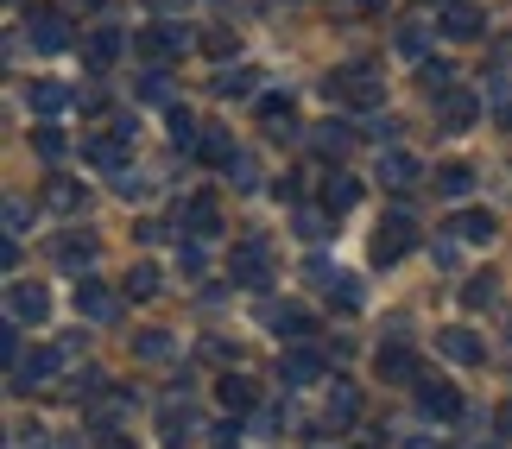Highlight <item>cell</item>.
<instances>
[{
    "label": "cell",
    "mask_w": 512,
    "mask_h": 449,
    "mask_svg": "<svg viewBox=\"0 0 512 449\" xmlns=\"http://www.w3.org/2000/svg\"><path fill=\"white\" fill-rule=\"evenodd\" d=\"M26 222H32L26 197H7V234H26Z\"/></svg>",
    "instance_id": "cell-46"
},
{
    "label": "cell",
    "mask_w": 512,
    "mask_h": 449,
    "mask_svg": "<svg viewBox=\"0 0 512 449\" xmlns=\"http://www.w3.org/2000/svg\"><path fill=\"white\" fill-rule=\"evenodd\" d=\"M133 355H140V361H165L171 336H165V329H146V336H133Z\"/></svg>",
    "instance_id": "cell-34"
},
{
    "label": "cell",
    "mask_w": 512,
    "mask_h": 449,
    "mask_svg": "<svg viewBox=\"0 0 512 449\" xmlns=\"http://www.w3.org/2000/svg\"><path fill=\"white\" fill-rule=\"evenodd\" d=\"M418 412L424 418H456L462 412V393L449 380H418Z\"/></svg>",
    "instance_id": "cell-11"
},
{
    "label": "cell",
    "mask_w": 512,
    "mask_h": 449,
    "mask_svg": "<svg viewBox=\"0 0 512 449\" xmlns=\"http://www.w3.org/2000/svg\"><path fill=\"white\" fill-rule=\"evenodd\" d=\"M329 298H336V310H361V285H354L348 272H336V285H329Z\"/></svg>",
    "instance_id": "cell-38"
},
{
    "label": "cell",
    "mask_w": 512,
    "mask_h": 449,
    "mask_svg": "<svg viewBox=\"0 0 512 449\" xmlns=\"http://www.w3.org/2000/svg\"><path fill=\"white\" fill-rule=\"evenodd\" d=\"M76 317H89V323H114L121 317V298H114L108 285H95V279H76Z\"/></svg>",
    "instance_id": "cell-7"
},
{
    "label": "cell",
    "mask_w": 512,
    "mask_h": 449,
    "mask_svg": "<svg viewBox=\"0 0 512 449\" xmlns=\"http://www.w3.org/2000/svg\"><path fill=\"white\" fill-rule=\"evenodd\" d=\"M310 146H317L323 159H342V152L354 146V127H348V121H323L317 133H310Z\"/></svg>",
    "instance_id": "cell-23"
},
{
    "label": "cell",
    "mask_w": 512,
    "mask_h": 449,
    "mask_svg": "<svg viewBox=\"0 0 512 449\" xmlns=\"http://www.w3.org/2000/svg\"><path fill=\"white\" fill-rule=\"evenodd\" d=\"M481 7H468V0H449L443 7V38H481Z\"/></svg>",
    "instance_id": "cell-19"
},
{
    "label": "cell",
    "mask_w": 512,
    "mask_h": 449,
    "mask_svg": "<svg viewBox=\"0 0 512 449\" xmlns=\"http://www.w3.org/2000/svg\"><path fill=\"white\" fill-rule=\"evenodd\" d=\"M222 405H228V412H253V380L222 374Z\"/></svg>",
    "instance_id": "cell-29"
},
{
    "label": "cell",
    "mask_w": 512,
    "mask_h": 449,
    "mask_svg": "<svg viewBox=\"0 0 512 449\" xmlns=\"http://www.w3.org/2000/svg\"><path fill=\"white\" fill-rule=\"evenodd\" d=\"M405 449H443V437H405Z\"/></svg>",
    "instance_id": "cell-51"
},
{
    "label": "cell",
    "mask_w": 512,
    "mask_h": 449,
    "mask_svg": "<svg viewBox=\"0 0 512 449\" xmlns=\"http://www.w3.org/2000/svg\"><path fill=\"white\" fill-rule=\"evenodd\" d=\"M0 355H7V374H13L19 361H26V342H19V317L0 323Z\"/></svg>",
    "instance_id": "cell-35"
},
{
    "label": "cell",
    "mask_w": 512,
    "mask_h": 449,
    "mask_svg": "<svg viewBox=\"0 0 512 449\" xmlns=\"http://www.w3.org/2000/svg\"><path fill=\"white\" fill-rule=\"evenodd\" d=\"M323 95H329V102H354V108H380L386 83H380L367 64H348V70H336V76H323Z\"/></svg>",
    "instance_id": "cell-1"
},
{
    "label": "cell",
    "mask_w": 512,
    "mask_h": 449,
    "mask_svg": "<svg viewBox=\"0 0 512 449\" xmlns=\"http://www.w3.org/2000/svg\"><path fill=\"white\" fill-rule=\"evenodd\" d=\"M367 133H373V140H380V146H392V140H399V121H373Z\"/></svg>",
    "instance_id": "cell-49"
},
{
    "label": "cell",
    "mask_w": 512,
    "mask_h": 449,
    "mask_svg": "<svg viewBox=\"0 0 512 449\" xmlns=\"http://www.w3.org/2000/svg\"><path fill=\"white\" fill-rule=\"evenodd\" d=\"M83 159H89V165H102V171H127V165H121V140H89V146H83Z\"/></svg>",
    "instance_id": "cell-31"
},
{
    "label": "cell",
    "mask_w": 512,
    "mask_h": 449,
    "mask_svg": "<svg viewBox=\"0 0 512 449\" xmlns=\"http://www.w3.org/2000/svg\"><path fill=\"white\" fill-rule=\"evenodd\" d=\"M127 298H140V304L159 298V266H133L127 272Z\"/></svg>",
    "instance_id": "cell-32"
},
{
    "label": "cell",
    "mask_w": 512,
    "mask_h": 449,
    "mask_svg": "<svg viewBox=\"0 0 512 449\" xmlns=\"http://www.w3.org/2000/svg\"><path fill=\"white\" fill-rule=\"evenodd\" d=\"M361 418V393H354V380H336L329 386V424H354Z\"/></svg>",
    "instance_id": "cell-24"
},
{
    "label": "cell",
    "mask_w": 512,
    "mask_h": 449,
    "mask_svg": "<svg viewBox=\"0 0 512 449\" xmlns=\"http://www.w3.org/2000/svg\"><path fill=\"white\" fill-rule=\"evenodd\" d=\"M228 272H234V285H247V291H260L266 279H272V247L253 234V241H241L234 247V260H228Z\"/></svg>",
    "instance_id": "cell-3"
},
{
    "label": "cell",
    "mask_w": 512,
    "mask_h": 449,
    "mask_svg": "<svg viewBox=\"0 0 512 449\" xmlns=\"http://www.w3.org/2000/svg\"><path fill=\"white\" fill-rule=\"evenodd\" d=\"M51 260H57V266H70V272L95 266V234H83V228H64V234L51 241Z\"/></svg>",
    "instance_id": "cell-10"
},
{
    "label": "cell",
    "mask_w": 512,
    "mask_h": 449,
    "mask_svg": "<svg viewBox=\"0 0 512 449\" xmlns=\"http://www.w3.org/2000/svg\"><path fill=\"white\" fill-rule=\"evenodd\" d=\"M418 178H424V171H418V159H411V152H399V146L380 152V184H386V190H411Z\"/></svg>",
    "instance_id": "cell-14"
},
{
    "label": "cell",
    "mask_w": 512,
    "mask_h": 449,
    "mask_svg": "<svg viewBox=\"0 0 512 449\" xmlns=\"http://www.w3.org/2000/svg\"><path fill=\"white\" fill-rule=\"evenodd\" d=\"M291 228H298L304 241H323V234H329V209H298V216H291Z\"/></svg>",
    "instance_id": "cell-37"
},
{
    "label": "cell",
    "mask_w": 512,
    "mask_h": 449,
    "mask_svg": "<svg viewBox=\"0 0 512 449\" xmlns=\"http://www.w3.org/2000/svg\"><path fill=\"white\" fill-rule=\"evenodd\" d=\"M64 361H70V348H32V355L13 367V380H7V386H13V393H32V386H45Z\"/></svg>",
    "instance_id": "cell-4"
},
{
    "label": "cell",
    "mask_w": 512,
    "mask_h": 449,
    "mask_svg": "<svg viewBox=\"0 0 512 449\" xmlns=\"http://www.w3.org/2000/svg\"><path fill=\"white\" fill-rule=\"evenodd\" d=\"M203 51H209V57H234V32H228V26H215V32L203 38Z\"/></svg>",
    "instance_id": "cell-45"
},
{
    "label": "cell",
    "mask_w": 512,
    "mask_h": 449,
    "mask_svg": "<svg viewBox=\"0 0 512 449\" xmlns=\"http://www.w3.org/2000/svg\"><path fill=\"white\" fill-rule=\"evenodd\" d=\"M228 178H234V190H253V184H260V171H253V159H247V152H234Z\"/></svg>",
    "instance_id": "cell-42"
},
{
    "label": "cell",
    "mask_w": 512,
    "mask_h": 449,
    "mask_svg": "<svg viewBox=\"0 0 512 449\" xmlns=\"http://www.w3.org/2000/svg\"><path fill=\"white\" fill-rule=\"evenodd\" d=\"M481 449H506V443H481Z\"/></svg>",
    "instance_id": "cell-53"
},
{
    "label": "cell",
    "mask_w": 512,
    "mask_h": 449,
    "mask_svg": "<svg viewBox=\"0 0 512 449\" xmlns=\"http://www.w3.org/2000/svg\"><path fill=\"white\" fill-rule=\"evenodd\" d=\"M26 102H32V114H57V108H70V89L64 83H32Z\"/></svg>",
    "instance_id": "cell-28"
},
{
    "label": "cell",
    "mask_w": 512,
    "mask_h": 449,
    "mask_svg": "<svg viewBox=\"0 0 512 449\" xmlns=\"http://www.w3.org/2000/svg\"><path fill=\"white\" fill-rule=\"evenodd\" d=\"M449 228H456V241H468V247H481V241H494V209H462V216L456 222H449Z\"/></svg>",
    "instance_id": "cell-20"
},
{
    "label": "cell",
    "mask_w": 512,
    "mask_h": 449,
    "mask_svg": "<svg viewBox=\"0 0 512 449\" xmlns=\"http://www.w3.org/2000/svg\"><path fill=\"white\" fill-rule=\"evenodd\" d=\"M487 108H494V121H500V127H512V89H506V83L487 89Z\"/></svg>",
    "instance_id": "cell-41"
},
{
    "label": "cell",
    "mask_w": 512,
    "mask_h": 449,
    "mask_svg": "<svg viewBox=\"0 0 512 449\" xmlns=\"http://www.w3.org/2000/svg\"><path fill=\"white\" fill-rule=\"evenodd\" d=\"M500 431H506V437H512V399H506V405H500Z\"/></svg>",
    "instance_id": "cell-52"
},
{
    "label": "cell",
    "mask_w": 512,
    "mask_h": 449,
    "mask_svg": "<svg viewBox=\"0 0 512 449\" xmlns=\"http://www.w3.org/2000/svg\"><path fill=\"white\" fill-rule=\"evenodd\" d=\"M487 298H494V272H481V279H468V285H462V304H468V310H481Z\"/></svg>",
    "instance_id": "cell-39"
},
{
    "label": "cell",
    "mask_w": 512,
    "mask_h": 449,
    "mask_svg": "<svg viewBox=\"0 0 512 449\" xmlns=\"http://www.w3.org/2000/svg\"><path fill=\"white\" fill-rule=\"evenodd\" d=\"M190 45H196V38L184 26H171V19H165V26H146L140 38H133V51H140L146 64H171V57H184Z\"/></svg>",
    "instance_id": "cell-2"
},
{
    "label": "cell",
    "mask_w": 512,
    "mask_h": 449,
    "mask_svg": "<svg viewBox=\"0 0 512 449\" xmlns=\"http://www.w3.org/2000/svg\"><path fill=\"white\" fill-rule=\"evenodd\" d=\"M411 241H418V228H411V216H386V222H380V234H373V260H380V266L405 260V253H411Z\"/></svg>",
    "instance_id": "cell-6"
},
{
    "label": "cell",
    "mask_w": 512,
    "mask_h": 449,
    "mask_svg": "<svg viewBox=\"0 0 512 449\" xmlns=\"http://www.w3.org/2000/svg\"><path fill=\"white\" fill-rule=\"evenodd\" d=\"M437 348H443L456 367H475V361H481V336H475V329H443Z\"/></svg>",
    "instance_id": "cell-21"
},
{
    "label": "cell",
    "mask_w": 512,
    "mask_h": 449,
    "mask_svg": "<svg viewBox=\"0 0 512 449\" xmlns=\"http://www.w3.org/2000/svg\"><path fill=\"white\" fill-rule=\"evenodd\" d=\"M475 114H481V102L468 89H443L437 95V127L443 133H468V127H475Z\"/></svg>",
    "instance_id": "cell-8"
},
{
    "label": "cell",
    "mask_w": 512,
    "mask_h": 449,
    "mask_svg": "<svg viewBox=\"0 0 512 449\" xmlns=\"http://www.w3.org/2000/svg\"><path fill=\"white\" fill-rule=\"evenodd\" d=\"M45 209H57V216H70V209H83V190H76L70 178H51V184H45Z\"/></svg>",
    "instance_id": "cell-27"
},
{
    "label": "cell",
    "mask_w": 512,
    "mask_h": 449,
    "mask_svg": "<svg viewBox=\"0 0 512 449\" xmlns=\"http://www.w3.org/2000/svg\"><path fill=\"white\" fill-rule=\"evenodd\" d=\"M102 437V449H133V437H121V431H95Z\"/></svg>",
    "instance_id": "cell-50"
},
{
    "label": "cell",
    "mask_w": 512,
    "mask_h": 449,
    "mask_svg": "<svg viewBox=\"0 0 512 449\" xmlns=\"http://www.w3.org/2000/svg\"><path fill=\"white\" fill-rule=\"evenodd\" d=\"M32 146H38V159H45V165H57V159L70 152V140H64L57 127H38V133H32Z\"/></svg>",
    "instance_id": "cell-33"
},
{
    "label": "cell",
    "mask_w": 512,
    "mask_h": 449,
    "mask_svg": "<svg viewBox=\"0 0 512 449\" xmlns=\"http://www.w3.org/2000/svg\"><path fill=\"white\" fill-rule=\"evenodd\" d=\"M253 76H260V70H222V76H215V95H222V102H247Z\"/></svg>",
    "instance_id": "cell-26"
},
{
    "label": "cell",
    "mask_w": 512,
    "mask_h": 449,
    "mask_svg": "<svg viewBox=\"0 0 512 449\" xmlns=\"http://www.w3.org/2000/svg\"><path fill=\"white\" fill-rule=\"evenodd\" d=\"M279 380H285V386H310V380H323V355H317V348H291V355L279 361Z\"/></svg>",
    "instance_id": "cell-15"
},
{
    "label": "cell",
    "mask_w": 512,
    "mask_h": 449,
    "mask_svg": "<svg viewBox=\"0 0 512 449\" xmlns=\"http://www.w3.org/2000/svg\"><path fill=\"white\" fill-rule=\"evenodd\" d=\"M177 266H184L190 279H203V241H177Z\"/></svg>",
    "instance_id": "cell-40"
},
{
    "label": "cell",
    "mask_w": 512,
    "mask_h": 449,
    "mask_svg": "<svg viewBox=\"0 0 512 449\" xmlns=\"http://www.w3.org/2000/svg\"><path fill=\"white\" fill-rule=\"evenodd\" d=\"M266 323H272V336H279V342H304V336H310V310H304V304L266 310Z\"/></svg>",
    "instance_id": "cell-16"
},
{
    "label": "cell",
    "mask_w": 512,
    "mask_h": 449,
    "mask_svg": "<svg viewBox=\"0 0 512 449\" xmlns=\"http://www.w3.org/2000/svg\"><path fill=\"white\" fill-rule=\"evenodd\" d=\"M354 203H361V184H354L348 171H329V178H323V209L342 216V209H354Z\"/></svg>",
    "instance_id": "cell-22"
},
{
    "label": "cell",
    "mask_w": 512,
    "mask_h": 449,
    "mask_svg": "<svg viewBox=\"0 0 512 449\" xmlns=\"http://www.w3.org/2000/svg\"><path fill=\"white\" fill-rule=\"evenodd\" d=\"M26 26H32V45H38V51H45V57L70 45V32H64V26H70V19H64V13H51V7H38V13L26 19Z\"/></svg>",
    "instance_id": "cell-13"
},
{
    "label": "cell",
    "mask_w": 512,
    "mask_h": 449,
    "mask_svg": "<svg viewBox=\"0 0 512 449\" xmlns=\"http://www.w3.org/2000/svg\"><path fill=\"white\" fill-rule=\"evenodd\" d=\"M373 367H380V380H418V355H411L405 342H386L380 355H373Z\"/></svg>",
    "instance_id": "cell-18"
},
{
    "label": "cell",
    "mask_w": 512,
    "mask_h": 449,
    "mask_svg": "<svg viewBox=\"0 0 512 449\" xmlns=\"http://www.w3.org/2000/svg\"><path fill=\"white\" fill-rule=\"evenodd\" d=\"M121 51H127V38H121V26H95V32L83 38V64H89V70H108L114 57H121Z\"/></svg>",
    "instance_id": "cell-12"
},
{
    "label": "cell",
    "mask_w": 512,
    "mask_h": 449,
    "mask_svg": "<svg viewBox=\"0 0 512 449\" xmlns=\"http://www.w3.org/2000/svg\"><path fill=\"white\" fill-rule=\"evenodd\" d=\"M114 197H146V178H133V171H114Z\"/></svg>",
    "instance_id": "cell-47"
},
{
    "label": "cell",
    "mask_w": 512,
    "mask_h": 449,
    "mask_svg": "<svg viewBox=\"0 0 512 449\" xmlns=\"http://www.w3.org/2000/svg\"><path fill=\"white\" fill-rule=\"evenodd\" d=\"M140 95H146V102H165V95H171V83H165V70H159V64L140 76Z\"/></svg>",
    "instance_id": "cell-43"
},
{
    "label": "cell",
    "mask_w": 512,
    "mask_h": 449,
    "mask_svg": "<svg viewBox=\"0 0 512 449\" xmlns=\"http://www.w3.org/2000/svg\"><path fill=\"white\" fill-rule=\"evenodd\" d=\"M449 76H456L449 64H424V83H430V95H443V89H449Z\"/></svg>",
    "instance_id": "cell-48"
},
{
    "label": "cell",
    "mask_w": 512,
    "mask_h": 449,
    "mask_svg": "<svg viewBox=\"0 0 512 449\" xmlns=\"http://www.w3.org/2000/svg\"><path fill=\"white\" fill-rule=\"evenodd\" d=\"M260 121H266V133H298V121H291V95H260Z\"/></svg>",
    "instance_id": "cell-25"
},
{
    "label": "cell",
    "mask_w": 512,
    "mask_h": 449,
    "mask_svg": "<svg viewBox=\"0 0 512 449\" xmlns=\"http://www.w3.org/2000/svg\"><path fill=\"white\" fill-rule=\"evenodd\" d=\"M7 317H19V323H45V317H51V291L38 285V279H13V291H7Z\"/></svg>",
    "instance_id": "cell-5"
},
{
    "label": "cell",
    "mask_w": 512,
    "mask_h": 449,
    "mask_svg": "<svg viewBox=\"0 0 512 449\" xmlns=\"http://www.w3.org/2000/svg\"><path fill=\"white\" fill-rule=\"evenodd\" d=\"M437 190H443V197H468V190H475V171H468V165H443Z\"/></svg>",
    "instance_id": "cell-30"
},
{
    "label": "cell",
    "mask_w": 512,
    "mask_h": 449,
    "mask_svg": "<svg viewBox=\"0 0 512 449\" xmlns=\"http://www.w3.org/2000/svg\"><path fill=\"white\" fill-rule=\"evenodd\" d=\"M177 228H184L190 241H209V234H222V203H215V197H190L184 216H177Z\"/></svg>",
    "instance_id": "cell-9"
},
{
    "label": "cell",
    "mask_w": 512,
    "mask_h": 449,
    "mask_svg": "<svg viewBox=\"0 0 512 449\" xmlns=\"http://www.w3.org/2000/svg\"><path fill=\"white\" fill-rule=\"evenodd\" d=\"M424 45H430L424 26H399V51H405V57H424Z\"/></svg>",
    "instance_id": "cell-44"
},
{
    "label": "cell",
    "mask_w": 512,
    "mask_h": 449,
    "mask_svg": "<svg viewBox=\"0 0 512 449\" xmlns=\"http://www.w3.org/2000/svg\"><path fill=\"white\" fill-rule=\"evenodd\" d=\"M203 133H209V127L196 121L190 108H171V146L184 152V159H196V152H203Z\"/></svg>",
    "instance_id": "cell-17"
},
{
    "label": "cell",
    "mask_w": 512,
    "mask_h": 449,
    "mask_svg": "<svg viewBox=\"0 0 512 449\" xmlns=\"http://www.w3.org/2000/svg\"><path fill=\"white\" fill-rule=\"evenodd\" d=\"M203 159H209V165H234V140H228L222 127H209V133H203Z\"/></svg>",
    "instance_id": "cell-36"
}]
</instances>
